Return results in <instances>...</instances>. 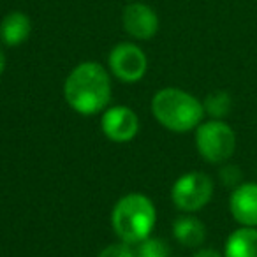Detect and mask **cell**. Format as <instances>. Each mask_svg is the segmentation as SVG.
<instances>
[{
    "label": "cell",
    "instance_id": "1",
    "mask_svg": "<svg viewBox=\"0 0 257 257\" xmlns=\"http://www.w3.org/2000/svg\"><path fill=\"white\" fill-rule=\"evenodd\" d=\"M65 102L79 114H97L111 100L109 72L97 62L76 65L64 83Z\"/></svg>",
    "mask_w": 257,
    "mask_h": 257
},
{
    "label": "cell",
    "instance_id": "2",
    "mask_svg": "<svg viewBox=\"0 0 257 257\" xmlns=\"http://www.w3.org/2000/svg\"><path fill=\"white\" fill-rule=\"evenodd\" d=\"M155 120L171 133H189L203 121L204 107L197 97L176 86L159 90L152 99Z\"/></svg>",
    "mask_w": 257,
    "mask_h": 257
},
{
    "label": "cell",
    "instance_id": "3",
    "mask_svg": "<svg viewBox=\"0 0 257 257\" xmlns=\"http://www.w3.org/2000/svg\"><path fill=\"white\" fill-rule=\"evenodd\" d=\"M157 224V210L145 194H127L120 197L111 211V225L120 241L138 245L152 234Z\"/></svg>",
    "mask_w": 257,
    "mask_h": 257
},
{
    "label": "cell",
    "instance_id": "4",
    "mask_svg": "<svg viewBox=\"0 0 257 257\" xmlns=\"http://www.w3.org/2000/svg\"><path fill=\"white\" fill-rule=\"evenodd\" d=\"M196 148L210 164H225L234 155L236 134L224 120L201 121L196 128Z\"/></svg>",
    "mask_w": 257,
    "mask_h": 257
},
{
    "label": "cell",
    "instance_id": "5",
    "mask_svg": "<svg viewBox=\"0 0 257 257\" xmlns=\"http://www.w3.org/2000/svg\"><path fill=\"white\" fill-rule=\"evenodd\" d=\"M213 180L203 171H189L175 182L171 199L183 213H194L206 206L213 197Z\"/></svg>",
    "mask_w": 257,
    "mask_h": 257
},
{
    "label": "cell",
    "instance_id": "6",
    "mask_svg": "<svg viewBox=\"0 0 257 257\" xmlns=\"http://www.w3.org/2000/svg\"><path fill=\"white\" fill-rule=\"evenodd\" d=\"M107 65L120 81L136 83L147 74L148 60L145 51L134 43H120L109 51Z\"/></svg>",
    "mask_w": 257,
    "mask_h": 257
},
{
    "label": "cell",
    "instance_id": "7",
    "mask_svg": "<svg viewBox=\"0 0 257 257\" xmlns=\"http://www.w3.org/2000/svg\"><path fill=\"white\" fill-rule=\"evenodd\" d=\"M100 128L113 143H127L140 133V118L127 106H111L100 118Z\"/></svg>",
    "mask_w": 257,
    "mask_h": 257
},
{
    "label": "cell",
    "instance_id": "8",
    "mask_svg": "<svg viewBox=\"0 0 257 257\" xmlns=\"http://www.w3.org/2000/svg\"><path fill=\"white\" fill-rule=\"evenodd\" d=\"M125 32L138 41H148L159 30V16L150 6L143 2H133L123 9L121 15Z\"/></svg>",
    "mask_w": 257,
    "mask_h": 257
},
{
    "label": "cell",
    "instance_id": "9",
    "mask_svg": "<svg viewBox=\"0 0 257 257\" xmlns=\"http://www.w3.org/2000/svg\"><path fill=\"white\" fill-rule=\"evenodd\" d=\"M229 211L243 227H257V183H241L232 189Z\"/></svg>",
    "mask_w": 257,
    "mask_h": 257
},
{
    "label": "cell",
    "instance_id": "10",
    "mask_svg": "<svg viewBox=\"0 0 257 257\" xmlns=\"http://www.w3.org/2000/svg\"><path fill=\"white\" fill-rule=\"evenodd\" d=\"M32 23L30 18L22 11H13L0 22V41L6 46L16 48L30 37Z\"/></svg>",
    "mask_w": 257,
    "mask_h": 257
},
{
    "label": "cell",
    "instance_id": "11",
    "mask_svg": "<svg viewBox=\"0 0 257 257\" xmlns=\"http://www.w3.org/2000/svg\"><path fill=\"white\" fill-rule=\"evenodd\" d=\"M173 236L183 246L197 248L206 241V225L190 213L180 215L173 222Z\"/></svg>",
    "mask_w": 257,
    "mask_h": 257
},
{
    "label": "cell",
    "instance_id": "12",
    "mask_svg": "<svg viewBox=\"0 0 257 257\" xmlns=\"http://www.w3.org/2000/svg\"><path fill=\"white\" fill-rule=\"evenodd\" d=\"M224 257H257V227H239L225 239Z\"/></svg>",
    "mask_w": 257,
    "mask_h": 257
},
{
    "label": "cell",
    "instance_id": "13",
    "mask_svg": "<svg viewBox=\"0 0 257 257\" xmlns=\"http://www.w3.org/2000/svg\"><path fill=\"white\" fill-rule=\"evenodd\" d=\"M203 107L204 114H210L213 120H224L232 109V97L224 90H215L206 95Z\"/></svg>",
    "mask_w": 257,
    "mask_h": 257
},
{
    "label": "cell",
    "instance_id": "14",
    "mask_svg": "<svg viewBox=\"0 0 257 257\" xmlns=\"http://www.w3.org/2000/svg\"><path fill=\"white\" fill-rule=\"evenodd\" d=\"M134 257H171V248L162 238L148 236L136 245Z\"/></svg>",
    "mask_w": 257,
    "mask_h": 257
},
{
    "label": "cell",
    "instance_id": "15",
    "mask_svg": "<svg viewBox=\"0 0 257 257\" xmlns=\"http://www.w3.org/2000/svg\"><path fill=\"white\" fill-rule=\"evenodd\" d=\"M218 178H220L224 187H227V189H236L238 185H241L243 173L236 164H224L220 168V173H218Z\"/></svg>",
    "mask_w": 257,
    "mask_h": 257
},
{
    "label": "cell",
    "instance_id": "16",
    "mask_svg": "<svg viewBox=\"0 0 257 257\" xmlns=\"http://www.w3.org/2000/svg\"><path fill=\"white\" fill-rule=\"evenodd\" d=\"M97 257H134V248H131L128 243H113L107 245L106 248L100 250V253Z\"/></svg>",
    "mask_w": 257,
    "mask_h": 257
},
{
    "label": "cell",
    "instance_id": "17",
    "mask_svg": "<svg viewBox=\"0 0 257 257\" xmlns=\"http://www.w3.org/2000/svg\"><path fill=\"white\" fill-rule=\"evenodd\" d=\"M192 257H224V253H220L215 248H199Z\"/></svg>",
    "mask_w": 257,
    "mask_h": 257
},
{
    "label": "cell",
    "instance_id": "18",
    "mask_svg": "<svg viewBox=\"0 0 257 257\" xmlns=\"http://www.w3.org/2000/svg\"><path fill=\"white\" fill-rule=\"evenodd\" d=\"M4 69H6V55H4V51L0 50V76H2Z\"/></svg>",
    "mask_w": 257,
    "mask_h": 257
}]
</instances>
